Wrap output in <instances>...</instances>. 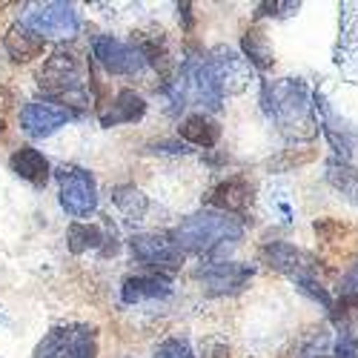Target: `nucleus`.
<instances>
[{"label": "nucleus", "mask_w": 358, "mask_h": 358, "mask_svg": "<svg viewBox=\"0 0 358 358\" xmlns=\"http://www.w3.org/2000/svg\"><path fill=\"white\" fill-rule=\"evenodd\" d=\"M261 103L287 138H313L315 135V127H318L315 115H313L315 103H310V92L301 80H295V78L266 80Z\"/></svg>", "instance_id": "nucleus-1"}, {"label": "nucleus", "mask_w": 358, "mask_h": 358, "mask_svg": "<svg viewBox=\"0 0 358 358\" xmlns=\"http://www.w3.org/2000/svg\"><path fill=\"white\" fill-rule=\"evenodd\" d=\"M172 238L184 252L206 255V252H215L227 244L235 247L244 238V224L235 215H227V213H218V210H203V213L189 215L172 232Z\"/></svg>", "instance_id": "nucleus-2"}, {"label": "nucleus", "mask_w": 358, "mask_h": 358, "mask_svg": "<svg viewBox=\"0 0 358 358\" xmlns=\"http://www.w3.org/2000/svg\"><path fill=\"white\" fill-rule=\"evenodd\" d=\"M38 83L43 92L52 98H61L64 106L66 101H83V83H86V66L75 52H55L43 64Z\"/></svg>", "instance_id": "nucleus-3"}, {"label": "nucleus", "mask_w": 358, "mask_h": 358, "mask_svg": "<svg viewBox=\"0 0 358 358\" xmlns=\"http://www.w3.org/2000/svg\"><path fill=\"white\" fill-rule=\"evenodd\" d=\"M178 83L184 89L187 103H201L206 112H218L224 106V86L203 57H187L178 72Z\"/></svg>", "instance_id": "nucleus-4"}, {"label": "nucleus", "mask_w": 358, "mask_h": 358, "mask_svg": "<svg viewBox=\"0 0 358 358\" xmlns=\"http://www.w3.org/2000/svg\"><path fill=\"white\" fill-rule=\"evenodd\" d=\"M23 26L38 32L43 41H69L78 35V12L72 3H61V0H49V3H29L23 12Z\"/></svg>", "instance_id": "nucleus-5"}, {"label": "nucleus", "mask_w": 358, "mask_h": 358, "mask_svg": "<svg viewBox=\"0 0 358 358\" xmlns=\"http://www.w3.org/2000/svg\"><path fill=\"white\" fill-rule=\"evenodd\" d=\"M55 178L61 184V206L72 218H86L98 210V184L92 172L80 166H61Z\"/></svg>", "instance_id": "nucleus-6"}, {"label": "nucleus", "mask_w": 358, "mask_h": 358, "mask_svg": "<svg viewBox=\"0 0 358 358\" xmlns=\"http://www.w3.org/2000/svg\"><path fill=\"white\" fill-rule=\"evenodd\" d=\"M95 330L86 324L55 327V330L35 347V358H95Z\"/></svg>", "instance_id": "nucleus-7"}, {"label": "nucleus", "mask_w": 358, "mask_h": 358, "mask_svg": "<svg viewBox=\"0 0 358 358\" xmlns=\"http://www.w3.org/2000/svg\"><path fill=\"white\" fill-rule=\"evenodd\" d=\"M129 250L141 264L155 266V270H164V273L181 270V264H184V250L169 235H155V232L135 235L129 241Z\"/></svg>", "instance_id": "nucleus-8"}, {"label": "nucleus", "mask_w": 358, "mask_h": 358, "mask_svg": "<svg viewBox=\"0 0 358 358\" xmlns=\"http://www.w3.org/2000/svg\"><path fill=\"white\" fill-rule=\"evenodd\" d=\"M92 55L95 61L109 72V75H138L146 64V57L135 43H124L112 35H101L92 41Z\"/></svg>", "instance_id": "nucleus-9"}, {"label": "nucleus", "mask_w": 358, "mask_h": 358, "mask_svg": "<svg viewBox=\"0 0 358 358\" xmlns=\"http://www.w3.org/2000/svg\"><path fill=\"white\" fill-rule=\"evenodd\" d=\"M72 109L55 101H32L26 103L20 112V129L29 138H46L52 132H57L61 127H66L72 121Z\"/></svg>", "instance_id": "nucleus-10"}, {"label": "nucleus", "mask_w": 358, "mask_h": 358, "mask_svg": "<svg viewBox=\"0 0 358 358\" xmlns=\"http://www.w3.org/2000/svg\"><path fill=\"white\" fill-rule=\"evenodd\" d=\"M261 261L270 266V270L289 275L292 281L313 275V270H315V255L295 247V244H287V241H273V244L261 247Z\"/></svg>", "instance_id": "nucleus-11"}, {"label": "nucleus", "mask_w": 358, "mask_h": 358, "mask_svg": "<svg viewBox=\"0 0 358 358\" xmlns=\"http://www.w3.org/2000/svg\"><path fill=\"white\" fill-rule=\"evenodd\" d=\"M210 66L215 69L224 92H244L252 80V64L229 46H215L210 52Z\"/></svg>", "instance_id": "nucleus-12"}, {"label": "nucleus", "mask_w": 358, "mask_h": 358, "mask_svg": "<svg viewBox=\"0 0 358 358\" xmlns=\"http://www.w3.org/2000/svg\"><path fill=\"white\" fill-rule=\"evenodd\" d=\"M252 266L247 264H235V261H218L203 266L198 273V278L206 284L210 295H229V292H241L247 287V281L252 278Z\"/></svg>", "instance_id": "nucleus-13"}, {"label": "nucleus", "mask_w": 358, "mask_h": 358, "mask_svg": "<svg viewBox=\"0 0 358 358\" xmlns=\"http://www.w3.org/2000/svg\"><path fill=\"white\" fill-rule=\"evenodd\" d=\"M9 169L20 178V181L32 184V187H46L49 175H52V166L46 161V155L35 146H20L12 152L9 158Z\"/></svg>", "instance_id": "nucleus-14"}, {"label": "nucleus", "mask_w": 358, "mask_h": 358, "mask_svg": "<svg viewBox=\"0 0 358 358\" xmlns=\"http://www.w3.org/2000/svg\"><path fill=\"white\" fill-rule=\"evenodd\" d=\"M252 201V187L247 178H227L224 184H218L210 192V206L227 215H238L247 210V203Z\"/></svg>", "instance_id": "nucleus-15"}, {"label": "nucleus", "mask_w": 358, "mask_h": 358, "mask_svg": "<svg viewBox=\"0 0 358 358\" xmlns=\"http://www.w3.org/2000/svg\"><path fill=\"white\" fill-rule=\"evenodd\" d=\"M146 115V103L135 89H121L109 103V109L101 112V124L103 127H117V124H135Z\"/></svg>", "instance_id": "nucleus-16"}, {"label": "nucleus", "mask_w": 358, "mask_h": 358, "mask_svg": "<svg viewBox=\"0 0 358 358\" xmlns=\"http://www.w3.org/2000/svg\"><path fill=\"white\" fill-rule=\"evenodd\" d=\"M3 46H6V52L12 55V61H17V64H29V61H35V57L43 55L46 41H43L38 32H32L29 26L15 23L9 32H6V38H3Z\"/></svg>", "instance_id": "nucleus-17"}, {"label": "nucleus", "mask_w": 358, "mask_h": 358, "mask_svg": "<svg viewBox=\"0 0 358 358\" xmlns=\"http://www.w3.org/2000/svg\"><path fill=\"white\" fill-rule=\"evenodd\" d=\"M172 284L161 275H132L121 287V298L127 304H141V301H158V298H169Z\"/></svg>", "instance_id": "nucleus-18"}, {"label": "nucleus", "mask_w": 358, "mask_h": 358, "mask_svg": "<svg viewBox=\"0 0 358 358\" xmlns=\"http://www.w3.org/2000/svg\"><path fill=\"white\" fill-rule=\"evenodd\" d=\"M178 138H184L192 146L210 149V146H215L221 141V124L213 121L210 115L198 112V115H189V117L181 121V127H178Z\"/></svg>", "instance_id": "nucleus-19"}, {"label": "nucleus", "mask_w": 358, "mask_h": 358, "mask_svg": "<svg viewBox=\"0 0 358 358\" xmlns=\"http://www.w3.org/2000/svg\"><path fill=\"white\" fill-rule=\"evenodd\" d=\"M327 184H330L336 192H341L350 203H358V166H352L350 161L333 158L327 161Z\"/></svg>", "instance_id": "nucleus-20"}, {"label": "nucleus", "mask_w": 358, "mask_h": 358, "mask_svg": "<svg viewBox=\"0 0 358 358\" xmlns=\"http://www.w3.org/2000/svg\"><path fill=\"white\" fill-rule=\"evenodd\" d=\"M241 49H244V57H247V61H250L258 72H266V69L275 64L273 46H270V41H266L264 29H258V26H252V29H247V32H244Z\"/></svg>", "instance_id": "nucleus-21"}, {"label": "nucleus", "mask_w": 358, "mask_h": 358, "mask_svg": "<svg viewBox=\"0 0 358 358\" xmlns=\"http://www.w3.org/2000/svg\"><path fill=\"white\" fill-rule=\"evenodd\" d=\"M112 203H115L129 221H141V218L146 215V210H149L146 195H143L135 184H117V187L112 189Z\"/></svg>", "instance_id": "nucleus-22"}, {"label": "nucleus", "mask_w": 358, "mask_h": 358, "mask_svg": "<svg viewBox=\"0 0 358 358\" xmlns=\"http://www.w3.org/2000/svg\"><path fill=\"white\" fill-rule=\"evenodd\" d=\"M66 244H69V250H72L75 255H80V252H86V250H98V247L103 244V235H101L98 227H89V224L75 221V224H69V229H66Z\"/></svg>", "instance_id": "nucleus-23"}, {"label": "nucleus", "mask_w": 358, "mask_h": 358, "mask_svg": "<svg viewBox=\"0 0 358 358\" xmlns=\"http://www.w3.org/2000/svg\"><path fill=\"white\" fill-rule=\"evenodd\" d=\"M333 318L336 321H352V318H358V292H341V298L333 304Z\"/></svg>", "instance_id": "nucleus-24"}, {"label": "nucleus", "mask_w": 358, "mask_h": 358, "mask_svg": "<svg viewBox=\"0 0 358 358\" xmlns=\"http://www.w3.org/2000/svg\"><path fill=\"white\" fill-rule=\"evenodd\" d=\"M155 358H195V352H192V347H189L187 341L169 338V341H164V344L155 350Z\"/></svg>", "instance_id": "nucleus-25"}, {"label": "nucleus", "mask_w": 358, "mask_h": 358, "mask_svg": "<svg viewBox=\"0 0 358 358\" xmlns=\"http://www.w3.org/2000/svg\"><path fill=\"white\" fill-rule=\"evenodd\" d=\"M336 358H358V336L344 327L338 333V341H336Z\"/></svg>", "instance_id": "nucleus-26"}, {"label": "nucleus", "mask_w": 358, "mask_h": 358, "mask_svg": "<svg viewBox=\"0 0 358 358\" xmlns=\"http://www.w3.org/2000/svg\"><path fill=\"white\" fill-rule=\"evenodd\" d=\"M301 3H292V0H275V3H261L258 6V17H266V15H275V17H284V15H295Z\"/></svg>", "instance_id": "nucleus-27"}, {"label": "nucleus", "mask_w": 358, "mask_h": 358, "mask_svg": "<svg viewBox=\"0 0 358 358\" xmlns=\"http://www.w3.org/2000/svg\"><path fill=\"white\" fill-rule=\"evenodd\" d=\"M315 235H321L324 241H336V235H344V227L333 218H324V221H315Z\"/></svg>", "instance_id": "nucleus-28"}, {"label": "nucleus", "mask_w": 358, "mask_h": 358, "mask_svg": "<svg viewBox=\"0 0 358 358\" xmlns=\"http://www.w3.org/2000/svg\"><path fill=\"white\" fill-rule=\"evenodd\" d=\"M149 149H152V152H172V155H184V152H189V149H187L184 143H172V141H161V143H152Z\"/></svg>", "instance_id": "nucleus-29"}, {"label": "nucleus", "mask_w": 358, "mask_h": 358, "mask_svg": "<svg viewBox=\"0 0 358 358\" xmlns=\"http://www.w3.org/2000/svg\"><path fill=\"white\" fill-rule=\"evenodd\" d=\"M341 292H358V261L352 264V270L341 281Z\"/></svg>", "instance_id": "nucleus-30"}, {"label": "nucleus", "mask_w": 358, "mask_h": 358, "mask_svg": "<svg viewBox=\"0 0 358 358\" xmlns=\"http://www.w3.org/2000/svg\"><path fill=\"white\" fill-rule=\"evenodd\" d=\"M315 358H327V355H315Z\"/></svg>", "instance_id": "nucleus-31"}]
</instances>
